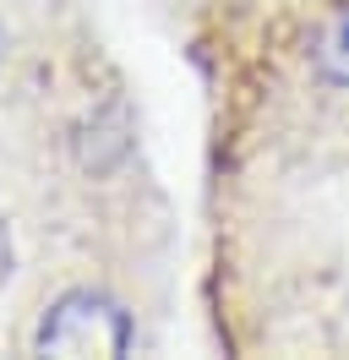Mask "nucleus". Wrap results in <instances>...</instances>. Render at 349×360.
<instances>
[{
  "label": "nucleus",
  "mask_w": 349,
  "mask_h": 360,
  "mask_svg": "<svg viewBox=\"0 0 349 360\" xmlns=\"http://www.w3.org/2000/svg\"><path fill=\"white\" fill-rule=\"evenodd\" d=\"M317 66H322L327 82L349 88V22H338V27L322 39V49H317Z\"/></svg>",
  "instance_id": "f03ea898"
},
{
  "label": "nucleus",
  "mask_w": 349,
  "mask_h": 360,
  "mask_svg": "<svg viewBox=\"0 0 349 360\" xmlns=\"http://www.w3.org/2000/svg\"><path fill=\"white\" fill-rule=\"evenodd\" d=\"M137 328L131 311L104 290H65L44 306L39 328H33V349L39 355H126Z\"/></svg>",
  "instance_id": "f257e3e1"
},
{
  "label": "nucleus",
  "mask_w": 349,
  "mask_h": 360,
  "mask_svg": "<svg viewBox=\"0 0 349 360\" xmlns=\"http://www.w3.org/2000/svg\"><path fill=\"white\" fill-rule=\"evenodd\" d=\"M11 278V229H6V219H0V284Z\"/></svg>",
  "instance_id": "7ed1b4c3"
}]
</instances>
